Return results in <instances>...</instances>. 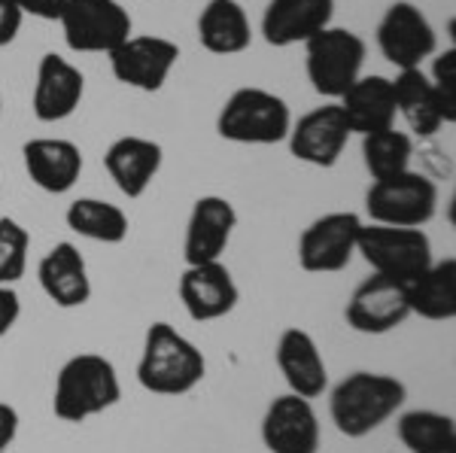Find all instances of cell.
Returning <instances> with one entry per match:
<instances>
[{
	"label": "cell",
	"mask_w": 456,
	"mask_h": 453,
	"mask_svg": "<svg viewBox=\"0 0 456 453\" xmlns=\"http://www.w3.org/2000/svg\"><path fill=\"white\" fill-rule=\"evenodd\" d=\"M362 219L356 214H326L298 238V265L311 274H335L350 265Z\"/></svg>",
	"instance_id": "9c48e42d"
},
{
	"label": "cell",
	"mask_w": 456,
	"mask_h": 453,
	"mask_svg": "<svg viewBox=\"0 0 456 453\" xmlns=\"http://www.w3.org/2000/svg\"><path fill=\"white\" fill-rule=\"evenodd\" d=\"M61 31L73 53H113L131 36V16L119 0H68Z\"/></svg>",
	"instance_id": "ba28073f"
},
{
	"label": "cell",
	"mask_w": 456,
	"mask_h": 453,
	"mask_svg": "<svg viewBox=\"0 0 456 453\" xmlns=\"http://www.w3.org/2000/svg\"><path fill=\"white\" fill-rule=\"evenodd\" d=\"M0 104H4V98H0Z\"/></svg>",
	"instance_id": "d590c367"
},
{
	"label": "cell",
	"mask_w": 456,
	"mask_h": 453,
	"mask_svg": "<svg viewBox=\"0 0 456 453\" xmlns=\"http://www.w3.org/2000/svg\"><path fill=\"white\" fill-rule=\"evenodd\" d=\"M411 313L432 323L456 317V259L432 262L429 268L408 283Z\"/></svg>",
	"instance_id": "484cf974"
},
{
	"label": "cell",
	"mask_w": 456,
	"mask_h": 453,
	"mask_svg": "<svg viewBox=\"0 0 456 453\" xmlns=\"http://www.w3.org/2000/svg\"><path fill=\"white\" fill-rule=\"evenodd\" d=\"M238 283L223 262L186 265L180 277V302L195 323H210L238 308Z\"/></svg>",
	"instance_id": "9a60e30c"
},
{
	"label": "cell",
	"mask_w": 456,
	"mask_h": 453,
	"mask_svg": "<svg viewBox=\"0 0 456 453\" xmlns=\"http://www.w3.org/2000/svg\"><path fill=\"white\" fill-rule=\"evenodd\" d=\"M408 390L399 377L378 371H353L329 396V414L341 435L365 438L404 405Z\"/></svg>",
	"instance_id": "6da1fadb"
},
{
	"label": "cell",
	"mask_w": 456,
	"mask_h": 453,
	"mask_svg": "<svg viewBox=\"0 0 456 453\" xmlns=\"http://www.w3.org/2000/svg\"><path fill=\"white\" fill-rule=\"evenodd\" d=\"M21 16H34V19H46V21H58L68 6V0H16Z\"/></svg>",
	"instance_id": "836d02e7"
},
{
	"label": "cell",
	"mask_w": 456,
	"mask_h": 453,
	"mask_svg": "<svg viewBox=\"0 0 456 453\" xmlns=\"http://www.w3.org/2000/svg\"><path fill=\"white\" fill-rule=\"evenodd\" d=\"M25 171L34 186H40L49 195H64L77 186L83 174V152L77 143L58 141V137H37L28 141L21 150Z\"/></svg>",
	"instance_id": "d6986e66"
},
{
	"label": "cell",
	"mask_w": 456,
	"mask_h": 453,
	"mask_svg": "<svg viewBox=\"0 0 456 453\" xmlns=\"http://www.w3.org/2000/svg\"><path fill=\"white\" fill-rule=\"evenodd\" d=\"M356 253L371 265L374 274L411 283L432 265V240L423 229H395V225H365L359 229Z\"/></svg>",
	"instance_id": "8992f818"
},
{
	"label": "cell",
	"mask_w": 456,
	"mask_h": 453,
	"mask_svg": "<svg viewBox=\"0 0 456 453\" xmlns=\"http://www.w3.org/2000/svg\"><path fill=\"white\" fill-rule=\"evenodd\" d=\"M347 326L362 335H387L411 317L408 283L384 274H371L362 280L347 302Z\"/></svg>",
	"instance_id": "30bf717a"
},
{
	"label": "cell",
	"mask_w": 456,
	"mask_h": 453,
	"mask_svg": "<svg viewBox=\"0 0 456 453\" xmlns=\"http://www.w3.org/2000/svg\"><path fill=\"white\" fill-rule=\"evenodd\" d=\"M262 441L271 453H320V420L311 399L277 396L262 417Z\"/></svg>",
	"instance_id": "4fadbf2b"
},
{
	"label": "cell",
	"mask_w": 456,
	"mask_h": 453,
	"mask_svg": "<svg viewBox=\"0 0 456 453\" xmlns=\"http://www.w3.org/2000/svg\"><path fill=\"white\" fill-rule=\"evenodd\" d=\"M234 229H238V214H234L232 201L219 198V195L198 198L186 225V240H183L186 265H204V262L223 259Z\"/></svg>",
	"instance_id": "2e32d148"
},
{
	"label": "cell",
	"mask_w": 456,
	"mask_h": 453,
	"mask_svg": "<svg viewBox=\"0 0 456 453\" xmlns=\"http://www.w3.org/2000/svg\"><path fill=\"white\" fill-rule=\"evenodd\" d=\"M161 146L156 141H146V137H119V141L110 143L104 167L113 177V182L119 186L122 195L128 198H141L150 189V182L156 180V174L161 171Z\"/></svg>",
	"instance_id": "603a6c76"
},
{
	"label": "cell",
	"mask_w": 456,
	"mask_h": 453,
	"mask_svg": "<svg viewBox=\"0 0 456 453\" xmlns=\"http://www.w3.org/2000/svg\"><path fill=\"white\" fill-rule=\"evenodd\" d=\"M0 453H6V450H0Z\"/></svg>",
	"instance_id": "8d00e7d4"
},
{
	"label": "cell",
	"mask_w": 456,
	"mask_h": 453,
	"mask_svg": "<svg viewBox=\"0 0 456 453\" xmlns=\"http://www.w3.org/2000/svg\"><path fill=\"white\" fill-rule=\"evenodd\" d=\"M292 113L289 104L274 92L265 89H238L219 109L216 131L223 141L232 143H281L289 137Z\"/></svg>",
	"instance_id": "277c9868"
},
{
	"label": "cell",
	"mask_w": 456,
	"mask_h": 453,
	"mask_svg": "<svg viewBox=\"0 0 456 453\" xmlns=\"http://www.w3.org/2000/svg\"><path fill=\"white\" fill-rule=\"evenodd\" d=\"M37 277H40V287L55 308H83L92 298V280H88L86 259L68 240L55 244L53 250L43 255Z\"/></svg>",
	"instance_id": "7402d4cb"
},
{
	"label": "cell",
	"mask_w": 456,
	"mask_h": 453,
	"mask_svg": "<svg viewBox=\"0 0 456 453\" xmlns=\"http://www.w3.org/2000/svg\"><path fill=\"white\" fill-rule=\"evenodd\" d=\"M411 156H414V143H411V137L404 134V131L387 128V131H378V134L362 137V158L374 180H387V177H395V174H404L411 165Z\"/></svg>",
	"instance_id": "f1b7e54d"
},
{
	"label": "cell",
	"mask_w": 456,
	"mask_h": 453,
	"mask_svg": "<svg viewBox=\"0 0 456 453\" xmlns=\"http://www.w3.org/2000/svg\"><path fill=\"white\" fill-rule=\"evenodd\" d=\"M432 85H436L441 104H444L447 119L456 122V49H447L436 58L432 68Z\"/></svg>",
	"instance_id": "4dcf8cb0"
},
{
	"label": "cell",
	"mask_w": 456,
	"mask_h": 453,
	"mask_svg": "<svg viewBox=\"0 0 456 453\" xmlns=\"http://www.w3.org/2000/svg\"><path fill=\"white\" fill-rule=\"evenodd\" d=\"M399 441L411 453H453L456 423L451 414L438 411H408L395 423Z\"/></svg>",
	"instance_id": "4316f807"
},
{
	"label": "cell",
	"mask_w": 456,
	"mask_h": 453,
	"mask_svg": "<svg viewBox=\"0 0 456 453\" xmlns=\"http://www.w3.org/2000/svg\"><path fill=\"white\" fill-rule=\"evenodd\" d=\"M19 317H21L19 292L12 287H0V338L19 323Z\"/></svg>",
	"instance_id": "d6a6232c"
},
{
	"label": "cell",
	"mask_w": 456,
	"mask_h": 453,
	"mask_svg": "<svg viewBox=\"0 0 456 453\" xmlns=\"http://www.w3.org/2000/svg\"><path fill=\"white\" fill-rule=\"evenodd\" d=\"M350 134L353 131L344 119V109L338 104H326L301 116L289 128L286 141H289V150L298 162H307L314 167H332L341 158Z\"/></svg>",
	"instance_id": "5bb4252c"
},
{
	"label": "cell",
	"mask_w": 456,
	"mask_h": 453,
	"mask_svg": "<svg viewBox=\"0 0 456 453\" xmlns=\"http://www.w3.org/2000/svg\"><path fill=\"white\" fill-rule=\"evenodd\" d=\"M277 368H281L283 381L289 384V392L301 399H316L326 392L329 371L322 360L320 347L305 328H286L277 341Z\"/></svg>",
	"instance_id": "ffe728a7"
},
{
	"label": "cell",
	"mask_w": 456,
	"mask_h": 453,
	"mask_svg": "<svg viewBox=\"0 0 456 453\" xmlns=\"http://www.w3.org/2000/svg\"><path fill=\"white\" fill-rule=\"evenodd\" d=\"M19 435V411L0 401V450H6Z\"/></svg>",
	"instance_id": "e575fe53"
},
{
	"label": "cell",
	"mask_w": 456,
	"mask_h": 453,
	"mask_svg": "<svg viewBox=\"0 0 456 453\" xmlns=\"http://www.w3.org/2000/svg\"><path fill=\"white\" fill-rule=\"evenodd\" d=\"M380 55L399 70H414L436 53V28L408 0H395L378 25Z\"/></svg>",
	"instance_id": "8fae6325"
},
{
	"label": "cell",
	"mask_w": 456,
	"mask_h": 453,
	"mask_svg": "<svg viewBox=\"0 0 456 453\" xmlns=\"http://www.w3.org/2000/svg\"><path fill=\"white\" fill-rule=\"evenodd\" d=\"M341 107L344 119L353 134H378V131L395 128V92H393V79L387 77H359L347 92L341 94Z\"/></svg>",
	"instance_id": "44dd1931"
},
{
	"label": "cell",
	"mask_w": 456,
	"mask_h": 453,
	"mask_svg": "<svg viewBox=\"0 0 456 453\" xmlns=\"http://www.w3.org/2000/svg\"><path fill=\"white\" fill-rule=\"evenodd\" d=\"M393 92H395V113L408 122V128L414 134L432 137L444 122H451L436 85H432V79L420 68L399 70V77L393 79Z\"/></svg>",
	"instance_id": "cb8c5ba5"
},
{
	"label": "cell",
	"mask_w": 456,
	"mask_h": 453,
	"mask_svg": "<svg viewBox=\"0 0 456 453\" xmlns=\"http://www.w3.org/2000/svg\"><path fill=\"white\" fill-rule=\"evenodd\" d=\"M122 399V384L113 362L98 353H79L61 365L53 408L64 423H86Z\"/></svg>",
	"instance_id": "3957f363"
},
{
	"label": "cell",
	"mask_w": 456,
	"mask_h": 453,
	"mask_svg": "<svg viewBox=\"0 0 456 453\" xmlns=\"http://www.w3.org/2000/svg\"><path fill=\"white\" fill-rule=\"evenodd\" d=\"M180 61V46L165 36H128L110 53V68L119 83L141 92H159L167 83L174 64Z\"/></svg>",
	"instance_id": "7c38bea8"
},
{
	"label": "cell",
	"mask_w": 456,
	"mask_h": 453,
	"mask_svg": "<svg viewBox=\"0 0 456 453\" xmlns=\"http://www.w3.org/2000/svg\"><path fill=\"white\" fill-rule=\"evenodd\" d=\"M21 19L25 16H21L16 0H0V49L10 46V43L19 36Z\"/></svg>",
	"instance_id": "1f68e13d"
},
{
	"label": "cell",
	"mask_w": 456,
	"mask_h": 453,
	"mask_svg": "<svg viewBox=\"0 0 456 453\" xmlns=\"http://www.w3.org/2000/svg\"><path fill=\"white\" fill-rule=\"evenodd\" d=\"M365 40L347 28H322L305 43V68L314 92L338 101L362 77Z\"/></svg>",
	"instance_id": "5b68a950"
},
{
	"label": "cell",
	"mask_w": 456,
	"mask_h": 453,
	"mask_svg": "<svg viewBox=\"0 0 456 453\" xmlns=\"http://www.w3.org/2000/svg\"><path fill=\"white\" fill-rule=\"evenodd\" d=\"M208 375V360L171 323H152L143 338L137 381L156 396H186Z\"/></svg>",
	"instance_id": "7a4b0ae2"
},
{
	"label": "cell",
	"mask_w": 456,
	"mask_h": 453,
	"mask_svg": "<svg viewBox=\"0 0 456 453\" xmlns=\"http://www.w3.org/2000/svg\"><path fill=\"white\" fill-rule=\"evenodd\" d=\"M438 186L426 174L404 171L387 180H374L365 195V210L371 222L395 229H420L436 216Z\"/></svg>",
	"instance_id": "52a82bcc"
},
{
	"label": "cell",
	"mask_w": 456,
	"mask_h": 453,
	"mask_svg": "<svg viewBox=\"0 0 456 453\" xmlns=\"http://www.w3.org/2000/svg\"><path fill=\"white\" fill-rule=\"evenodd\" d=\"M68 225L79 238L98 244H122L128 238V216L122 207L101 198H77L68 207Z\"/></svg>",
	"instance_id": "83f0119b"
},
{
	"label": "cell",
	"mask_w": 456,
	"mask_h": 453,
	"mask_svg": "<svg viewBox=\"0 0 456 453\" xmlns=\"http://www.w3.org/2000/svg\"><path fill=\"white\" fill-rule=\"evenodd\" d=\"M335 0H271L262 16V34L268 46H296L332 25Z\"/></svg>",
	"instance_id": "e0dca14e"
},
{
	"label": "cell",
	"mask_w": 456,
	"mask_h": 453,
	"mask_svg": "<svg viewBox=\"0 0 456 453\" xmlns=\"http://www.w3.org/2000/svg\"><path fill=\"white\" fill-rule=\"evenodd\" d=\"M86 92V79L79 68H73L68 58L49 53L40 58L34 83V116L40 122H61L79 107Z\"/></svg>",
	"instance_id": "ac0fdd59"
},
{
	"label": "cell",
	"mask_w": 456,
	"mask_h": 453,
	"mask_svg": "<svg viewBox=\"0 0 456 453\" xmlns=\"http://www.w3.org/2000/svg\"><path fill=\"white\" fill-rule=\"evenodd\" d=\"M28 247H31V235L25 225L12 216L0 219V287H12L25 277Z\"/></svg>",
	"instance_id": "f546056e"
},
{
	"label": "cell",
	"mask_w": 456,
	"mask_h": 453,
	"mask_svg": "<svg viewBox=\"0 0 456 453\" xmlns=\"http://www.w3.org/2000/svg\"><path fill=\"white\" fill-rule=\"evenodd\" d=\"M198 40L213 55H238L253 43L244 6L234 0H210L198 16Z\"/></svg>",
	"instance_id": "d4e9b609"
}]
</instances>
